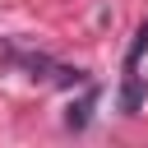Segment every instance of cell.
Here are the masks:
<instances>
[{
	"label": "cell",
	"instance_id": "1",
	"mask_svg": "<svg viewBox=\"0 0 148 148\" xmlns=\"http://www.w3.org/2000/svg\"><path fill=\"white\" fill-rule=\"evenodd\" d=\"M139 102H143V83H139V74L130 69V74H125V92H120V106H125V111H139Z\"/></svg>",
	"mask_w": 148,
	"mask_h": 148
},
{
	"label": "cell",
	"instance_id": "2",
	"mask_svg": "<svg viewBox=\"0 0 148 148\" xmlns=\"http://www.w3.org/2000/svg\"><path fill=\"white\" fill-rule=\"evenodd\" d=\"M92 97H97V92H88V97H83V102H79L74 111H69V130H83V125H88V111H92Z\"/></svg>",
	"mask_w": 148,
	"mask_h": 148
},
{
	"label": "cell",
	"instance_id": "3",
	"mask_svg": "<svg viewBox=\"0 0 148 148\" xmlns=\"http://www.w3.org/2000/svg\"><path fill=\"white\" fill-rule=\"evenodd\" d=\"M143 51H148V23H143V28L134 32V42H130V56H125V65H134V60H139Z\"/></svg>",
	"mask_w": 148,
	"mask_h": 148
}]
</instances>
